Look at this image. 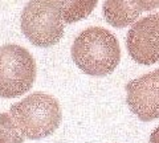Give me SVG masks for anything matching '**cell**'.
Wrapping results in <instances>:
<instances>
[{"label":"cell","instance_id":"cell-9","mask_svg":"<svg viewBox=\"0 0 159 143\" xmlns=\"http://www.w3.org/2000/svg\"><path fill=\"white\" fill-rule=\"evenodd\" d=\"M24 136L17 130L8 113H0V143H23Z\"/></svg>","mask_w":159,"mask_h":143},{"label":"cell","instance_id":"cell-4","mask_svg":"<svg viewBox=\"0 0 159 143\" xmlns=\"http://www.w3.org/2000/svg\"><path fill=\"white\" fill-rule=\"evenodd\" d=\"M36 62L28 49L16 44L0 47V97L17 98L32 89Z\"/></svg>","mask_w":159,"mask_h":143},{"label":"cell","instance_id":"cell-5","mask_svg":"<svg viewBox=\"0 0 159 143\" xmlns=\"http://www.w3.org/2000/svg\"><path fill=\"white\" fill-rule=\"evenodd\" d=\"M126 103L142 122L159 119V69L126 83Z\"/></svg>","mask_w":159,"mask_h":143},{"label":"cell","instance_id":"cell-7","mask_svg":"<svg viewBox=\"0 0 159 143\" xmlns=\"http://www.w3.org/2000/svg\"><path fill=\"white\" fill-rule=\"evenodd\" d=\"M102 12L111 27L121 29L135 23L143 11L138 0H105Z\"/></svg>","mask_w":159,"mask_h":143},{"label":"cell","instance_id":"cell-1","mask_svg":"<svg viewBox=\"0 0 159 143\" xmlns=\"http://www.w3.org/2000/svg\"><path fill=\"white\" fill-rule=\"evenodd\" d=\"M72 58L80 70L94 77L113 73L121 61V47L114 34L102 27H89L74 38Z\"/></svg>","mask_w":159,"mask_h":143},{"label":"cell","instance_id":"cell-6","mask_svg":"<svg viewBox=\"0 0 159 143\" xmlns=\"http://www.w3.org/2000/svg\"><path fill=\"white\" fill-rule=\"evenodd\" d=\"M129 56L141 65L159 62V13L148 15L133 24L126 37Z\"/></svg>","mask_w":159,"mask_h":143},{"label":"cell","instance_id":"cell-3","mask_svg":"<svg viewBox=\"0 0 159 143\" xmlns=\"http://www.w3.org/2000/svg\"><path fill=\"white\" fill-rule=\"evenodd\" d=\"M64 0H29L21 12V32L34 47L49 48L64 36Z\"/></svg>","mask_w":159,"mask_h":143},{"label":"cell","instance_id":"cell-10","mask_svg":"<svg viewBox=\"0 0 159 143\" xmlns=\"http://www.w3.org/2000/svg\"><path fill=\"white\" fill-rule=\"evenodd\" d=\"M138 3L142 11H152L159 8V0H138Z\"/></svg>","mask_w":159,"mask_h":143},{"label":"cell","instance_id":"cell-8","mask_svg":"<svg viewBox=\"0 0 159 143\" xmlns=\"http://www.w3.org/2000/svg\"><path fill=\"white\" fill-rule=\"evenodd\" d=\"M98 0H64L62 16L65 24L84 20L96 8Z\"/></svg>","mask_w":159,"mask_h":143},{"label":"cell","instance_id":"cell-2","mask_svg":"<svg viewBox=\"0 0 159 143\" xmlns=\"http://www.w3.org/2000/svg\"><path fill=\"white\" fill-rule=\"evenodd\" d=\"M17 130L28 139H41L52 135L62 119L60 102L51 94L36 92L9 109Z\"/></svg>","mask_w":159,"mask_h":143},{"label":"cell","instance_id":"cell-11","mask_svg":"<svg viewBox=\"0 0 159 143\" xmlns=\"http://www.w3.org/2000/svg\"><path fill=\"white\" fill-rule=\"evenodd\" d=\"M148 143H159V126H157L155 129L151 131L150 139H148Z\"/></svg>","mask_w":159,"mask_h":143}]
</instances>
